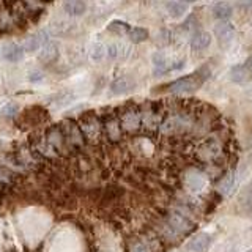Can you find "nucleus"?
<instances>
[{"instance_id":"0eeeda50","label":"nucleus","mask_w":252,"mask_h":252,"mask_svg":"<svg viewBox=\"0 0 252 252\" xmlns=\"http://www.w3.org/2000/svg\"><path fill=\"white\" fill-rule=\"evenodd\" d=\"M14 158L18 159V162L22 167L26 169V172L38 169L39 165H41V158L32 150V147H21L18 152L14 153Z\"/></svg>"},{"instance_id":"1a4fd4ad","label":"nucleus","mask_w":252,"mask_h":252,"mask_svg":"<svg viewBox=\"0 0 252 252\" xmlns=\"http://www.w3.org/2000/svg\"><path fill=\"white\" fill-rule=\"evenodd\" d=\"M215 35L218 38L219 44L227 47L232 43V39L235 36V26L228 21H220L216 24V27H215Z\"/></svg>"},{"instance_id":"20e7f679","label":"nucleus","mask_w":252,"mask_h":252,"mask_svg":"<svg viewBox=\"0 0 252 252\" xmlns=\"http://www.w3.org/2000/svg\"><path fill=\"white\" fill-rule=\"evenodd\" d=\"M122 125V129L125 132H137L142 128V117H140V110L136 106H128L122 110L120 117H118Z\"/></svg>"},{"instance_id":"a878e982","label":"nucleus","mask_w":252,"mask_h":252,"mask_svg":"<svg viewBox=\"0 0 252 252\" xmlns=\"http://www.w3.org/2000/svg\"><path fill=\"white\" fill-rule=\"evenodd\" d=\"M18 112H19V106L16 104V102H8V104H5L2 110H0V114L5 118H14L18 115Z\"/></svg>"},{"instance_id":"dca6fc26","label":"nucleus","mask_w":252,"mask_h":252,"mask_svg":"<svg viewBox=\"0 0 252 252\" xmlns=\"http://www.w3.org/2000/svg\"><path fill=\"white\" fill-rule=\"evenodd\" d=\"M24 118H27L29 125H39L47 120V114L41 107H30L24 112Z\"/></svg>"},{"instance_id":"473e14b6","label":"nucleus","mask_w":252,"mask_h":252,"mask_svg":"<svg viewBox=\"0 0 252 252\" xmlns=\"http://www.w3.org/2000/svg\"><path fill=\"white\" fill-rule=\"evenodd\" d=\"M3 189H5V186L0 183V197H2V194H3Z\"/></svg>"},{"instance_id":"39448f33","label":"nucleus","mask_w":252,"mask_h":252,"mask_svg":"<svg viewBox=\"0 0 252 252\" xmlns=\"http://www.w3.org/2000/svg\"><path fill=\"white\" fill-rule=\"evenodd\" d=\"M167 227L175 235H188L194 230V222L188 216L181 215V213L172 211L167 216Z\"/></svg>"},{"instance_id":"2f4dec72","label":"nucleus","mask_w":252,"mask_h":252,"mask_svg":"<svg viewBox=\"0 0 252 252\" xmlns=\"http://www.w3.org/2000/svg\"><path fill=\"white\" fill-rule=\"evenodd\" d=\"M244 66H246V69L249 71V74L252 76V55H251V57H248V60L244 62Z\"/></svg>"},{"instance_id":"412c9836","label":"nucleus","mask_w":252,"mask_h":252,"mask_svg":"<svg viewBox=\"0 0 252 252\" xmlns=\"http://www.w3.org/2000/svg\"><path fill=\"white\" fill-rule=\"evenodd\" d=\"M188 8H189V5L186 2H177V0L165 3V10H167L169 16L173 19H178V18H181V16H185Z\"/></svg>"},{"instance_id":"423d86ee","label":"nucleus","mask_w":252,"mask_h":252,"mask_svg":"<svg viewBox=\"0 0 252 252\" xmlns=\"http://www.w3.org/2000/svg\"><path fill=\"white\" fill-rule=\"evenodd\" d=\"M44 137L47 140V144H49L55 150V153H57V155H66L69 152V148L66 145V140H65V136H63V131L60 128V125L51 126L49 129H46Z\"/></svg>"},{"instance_id":"a211bd4d","label":"nucleus","mask_w":252,"mask_h":252,"mask_svg":"<svg viewBox=\"0 0 252 252\" xmlns=\"http://www.w3.org/2000/svg\"><path fill=\"white\" fill-rule=\"evenodd\" d=\"M132 81L128 77H118L115 79V81L112 82V85H110V92H112L114 94H125L132 90Z\"/></svg>"},{"instance_id":"f3484780","label":"nucleus","mask_w":252,"mask_h":252,"mask_svg":"<svg viewBox=\"0 0 252 252\" xmlns=\"http://www.w3.org/2000/svg\"><path fill=\"white\" fill-rule=\"evenodd\" d=\"M211 44V35L208 32H197L191 39L192 51H203Z\"/></svg>"},{"instance_id":"5701e85b","label":"nucleus","mask_w":252,"mask_h":252,"mask_svg":"<svg viewBox=\"0 0 252 252\" xmlns=\"http://www.w3.org/2000/svg\"><path fill=\"white\" fill-rule=\"evenodd\" d=\"M128 38L129 41L134 44H140L148 39V30L142 29V27H131V30L128 32Z\"/></svg>"},{"instance_id":"f03ea898","label":"nucleus","mask_w":252,"mask_h":252,"mask_svg":"<svg viewBox=\"0 0 252 252\" xmlns=\"http://www.w3.org/2000/svg\"><path fill=\"white\" fill-rule=\"evenodd\" d=\"M79 128L82 131V136L85 142L90 144H98L101 137L104 136V129H102V120L94 112H85L77 120Z\"/></svg>"},{"instance_id":"f257e3e1","label":"nucleus","mask_w":252,"mask_h":252,"mask_svg":"<svg viewBox=\"0 0 252 252\" xmlns=\"http://www.w3.org/2000/svg\"><path fill=\"white\" fill-rule=\"evenodd\" d=\"M211 71L207 66H202L200 69H197L195 73L188 74L185 77H180L177 81H173L169 84V92L175 94H188L192 93L195 90H199L203 85V82L210 77Z\"/></svg>"},{"instance_id":"393cba45","label":"nucleus","mask_w":252,"mask_h":252,"mask_svg":"<svg viewBox=\"0 0 252 252\" xmlns=\"http://www.w3.org/2000/svg\"><path fill=\"white\" fill-rule=\"evenodd\" d=\"M235 185V175L233 173H228V175L222 177V180H220V183H219V192L225 195L232 191V188Z\"/></svg>"},{"instance_id":"9b49d317","label":"nucleus","mask_w":252,"mask_h":252,"mask_svg":"<svg viewBox=\"0 0 252 252\" xmlns=\"http://www.w3.org/2000/svg\"><path fill=\"white\" fill-rule=\"evenodd\" d=\"M211 244V236L208 233H197L194 238L189 241L188 249L191 252H205Z\"/></svg>"},{"instance_id":"4468645a","label":"nucleus","mask_w":252,"mask_h":252,"mask_svg":"<svg viewBox=\"0 0 252 252\" xmlns=\"http://www.w3.org/2000/svg\"><path fill=\"white\" fill-rule=\"evenodd\" d=\"M44 33H35V35H30L26 38V41H24V46L22 49L27 51V52H35V51H39L41 47L49 41L47 38H43Z\"/></svg>"},{"instance_id":"cd10ccee","label":"nucleus","mask_w":252,"mask_h":252,"mask_svg":"<svg viewBox=\"0 0 252 252\" xmlns=\"http://www.w3.org/2000/svg\"><path fill=\"white\" fill-rule=\"evenodd\" d=\"M13 180V173L8 172L3 165H0V183L5 185V183H11Z\"/></svg>"},{"instance_id":"7c9ffc66","label":"nucleus","mask_w":252,"mask_h":252,"mask_svg":"<svg viewBox=\"0 0 252 252\" xmlns=\"http://www.w3.org/2000/svg\"><path fill=\"white\" fill-rule=\"evenodd\" d=\"M41 79H43V73H39V71H33V73L29 76L30 82H38V81H41Z\"/></svg>"},{"instance_id":"f704fd0d","label":"nucleus","mask_w":252,"mask_h":252,"mask_svg":"<svg viewBox=\"0 0 252 252\" xmlns=\"http://www.w3.org/2000/svg\"><path fill=\"white\" fill-rule=\"evenodd\" d=\"M248 252H252V249H251V251H248Z\"/></svg>"},{"instance_id":"6ab92c4d","label":"nucleus","mask_w":252,"mask_h":252,"mask_svg":"<svg viewBox=\"0 0 252 252\" xmlns=\"http://www.w3.org/2000/svg\"><path fill=\"white\" fill-rule=\"evenodd\" d=\"M232 14H233V6L227 2H219L213 6V16H215L216 19H219V22L232 18Z\"/></svg>"},{"instance_id":"b1692460","label":"nucleus","mask_w":252,"mask_h":252,"mask_svg":"<svg viewBox=\"0 0 252 252\" xmlns=\"http://www.w3.org/2000/svg\"><path fill=\"white\" fill-rule=\"evenodd\" d=\"M107 30L110 32V33H114V35H128V32L131 30V27L123 21H112L107 26Z\"/></svg>"},{"instance_id":"bb28decb","label":"nucleus","mask_w":252,"mask_h":252,"mask_svg":"<svg viewBox=\"0 0 252 252\" xmlns=\"http://www.w3.org/2000/svg\"><path fill=\"white\" fill-rule=\"evenodd\" d=\"M128 252H150V248L145 241L142 240H132L128 246Z\"/></svg>"},{"instance_id":"ddd939ff","label":"nucleus","mask_w":252,"mask_h":252,"mask_svg":"<svg viewBox=\"0 0 252 252\" xmlns=\"http://www.w3.org/2000/svg\"><path fill=\"white\" fill-rule=\"evenodd\" d=\"M59 57V47L57 44H54L52 41H47L43 47L41 51H39V60L46 65H49V63H54Z\"/></svg>"},{"instance_id":"6e6552de","label":"nucleus","mask_w":252,"mask_h":252,"mask_svg":"<svg viewBox=\"0 0 252 252\" xmlns=\"http://www.w3.org/2000/svg\"><path fill=\"white\" fill-rule=\"evenodd\" d=\"M102 129H104V136L110 142H118L122 139L123 129H122L120 120H118V117L115 115H109L102 120Z\"/></svg>"},{"instance_id":"2eb2a0df","label":"nucleus","mask_w":252,"mask_h":252,"mask_svg":"<svg viewBox=\"0 0 252 252\" xmlns=\"http://www.w3.org/2000/svg\"><path fill=\"white\" fill-rule=\"evenodd\" d=\"M228 76H230V81L235 82V84H246L249 79L252 77L244 65H235V66H232L230 71H228Z\"/></svg>"},{"instance_id":"aec40b11","label":"nucleus","mask_w":252,"mask_h":252,"mask_svg":"<svg viewBox=\"0 0 252 252\" xmlns=\"http://www.w3.org/2000/svg\"><path fill=\"white\" fill-rule=\"evenodd\" d=\"M63 10L69 16H82L87 10V3L82 0H68L63 3Z\"/></svg>"},{"instance_id":"9d476101","label":"nucleus","mask_w":252,"mask_h":252,"mask_svg":"<svg viewBox=\"0 0 252 252\" xmlns=\"http://www.w3.org/2000/svg\"><path fill=\"white\" fill-rule=\"evenodd\" d=\"M32 150L41 158V159H54V158H57V153H55V150L47 144L46 137H35L33 142H32Z\"/></svg>"},{"instance_id":"4be33fe9","label":"nucleus","mask_w":252,"mask_h":252,"mask_svg":"<svg viewBox=\"0 0 252 252\" xmlns=\"http://www.w3.org/2000/svg\"><path fill=\"white\" fill-rule=\"evenodd\" d=\"M153 66H155V74H164L170 69L169 62L162 52H156L153 55Z\"/></svg>"},{"instance_id":"72a5a7b5","label":"nucleus","mask_w":252,"mask_h":252,"mask_svg":"<svg viewBox=\"0 0 252 252\" xmlns=\"http://www.w3.org/2000/svg\"><path fill=\"white\" fill-rule=\"evenodd\" d=\"M251 159H252V153H251Z\"/></svg>"},{"instance_id":"7ed1b4c3","label":"nucleus","mask_w":252,"mask_h":252,"mask_svg":"<svg viewBox=\"0 0 252 252\" xmlns=\"http://www.w3.org/2000/svg\"><path fill=\"white\" fill-rule=\"evenodd\" d=\"M60 128L63 131V136H65V140H66V145L71 150H79L82 148L85 145V139L82 136V131L81 128H79V125L76 120H71V118H68V120H65Z\"/></svg>"},{"instance_id":"c85d7f7f","label":"nucleus","mask_w":252,"mask_h":252,"mask_svg":"<svg viewBox=\"0 0 252 252\" xmlns=\"http://www.w3.org/2000/svg\"><path fill=\"white\" fill-rule=\"evenodd\" d=\"M106 54L109 59H117L118 55H120V47L117 44H110L109 47H106Z\"/></svg>"},{"instance_id":"f8f14e48","label":"nucleus","mask_w":252,"mask_h":252,"mask_svg":"<svg viewBox=\"0 0 252 252\" xmlns=\"http://www.w3.org/2000/svg\"><path fill=\"white\" fill-rule=\"evenodd\" d=\"M2 57L5 60H8V62H11V63H16V62L22 60V57H24L22 46L16 44V43H8V44H5L3 49H2Z\"/></svg>"},{"instance_id":"c756f323","label":"nucleus","mask_w":252,"mask_h":252,"mask_svg":"<svg viewBox=\"0 0 252 252\" xmlns=\"http://www.w3.org/2000/svg\"><path fill=\"white\" fill-rule=\"evenodd\" d=\"M104 54H106V47H104V46H101V44H98L96 47H94L93 59H94V60H101L102 57H104Z\"/></svg>"}]
</instances>
